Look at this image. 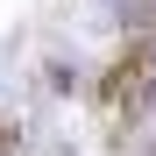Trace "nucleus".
Returning <instances> with one entry per match:
<instances>
[{"mask_svg":"<svg viewBox=\"0 0 156 156\" xmlns=\"http://www.w3.org/2000/svg\"><path fill=\"white\" fill-rule=\"evenodd\" d=\"M149 64H156V43H128L121 57L107 64V78H99V107H107V114H121V99H135V92H142Z\"/></svg>","mask_w":156,"mask_h":156,"instance_id":"obj_1","label":"nucleus"}]
</instances>
